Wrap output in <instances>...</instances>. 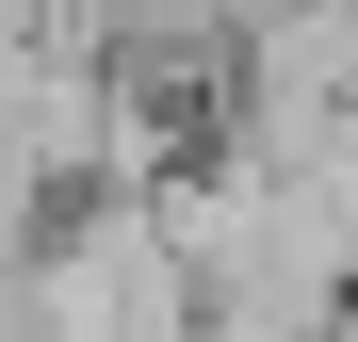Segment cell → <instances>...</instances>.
Returning a JSON list of instances; mask_svg holds the SVG:
<instances>
[{
    "label": "cell",
    "mask_w": 358,
    "mask_h": 342,
    "mask_svg": "<svg viewBox=\"0 0 358 342\" xmlns=\"http://www.w3.org/2000/svg\"><path fill=\"white\" fill-rule=\"evenodd\" d=\"M196 245H179V212L163 180H98L49 212V245H33V326L49 342H196Z\"/></svg>",
    "instance_id": "obj_1"
},
{
    "label": "cell",
    "mask_w": 358,
    "mask_h": 342,
    "mask_svg": "<svg viewBox=\"0 0 358 342\" xmlns=\"http://www.w3.org/2000/svg\"><path fill=\"white\" fill-rule=\"evenodd\" d=\"M66 17H98L131 66H212L228 49V0H66Z\"/></svg>",
    "instance_id": "obj_2"
}]
</instances>
